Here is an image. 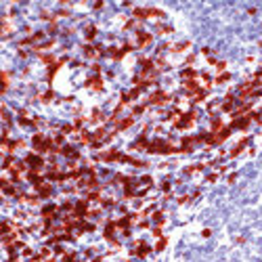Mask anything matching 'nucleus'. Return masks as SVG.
<instances>
[{
	"label": "nucleus",
	"instance_id": "f257e3e1",
	"mask_svg": "<svg viewBox=\"0 0 262 262\" xmlns=\"http://www.w3.org/2000/svg\"><path fill=\"white\" fill-rule=\"evenodd\" d=\"M30 166H32V170H38L40 166H42V157L40 155H28V159H25Z\"/></svg>",
	"mask_w": 262,
	"mask_h": 262
},
{
	"label": "nucleus",
	"instance_id": "f03ea898",
	"mask_svg": "<svg viewBox=\"0 0 262 262\" xmlns=\"http://www.w3.org/2000/svg\"><path fill=\"white\" fill-rule=\"evenodd\" d=\"M86 206H88L86 201H80V203H76V208H74V210H76V214H78V216L86 214Z\"/></svg>",
	"mask_w": 262,
	"mask_h": 262
},
{
	"label": "nucleus",
	"instance_id": "7ed1b4c3",
	"mask_svg": "<svg viewBox=\"0 0 262 262\" xmlns=\"http://www.w3.org/2000/svg\"><path fill=\"white\" fill-rule=\"evenodd\" d=\"M248 124H250V117H241V120H235V122H233L235 128H245Z\"/></svg>",
	"mask_w": 262,
	"mask_h": 262
},
{
	"label": "nucleus",
	"instance_id": "20e7f679",
	"mask_svg": "<svg viewBox=\"0 0 262 262\" xmlns=\"http://www.w3.org/2000/svg\"><path fill=\"white\" fill-rule=\"evenodd\" d=\"M166 99H168V97H166L164 92H155L153 97H151V103H164Z\"/></svg>",
	"mask_w": 262,
	"mask_h": 262
},
{
	"label": "nucleus",
	"instance_id": "39448f33",
	"mask_svg": "<svg viewBox=\"0 0 262 262\" xmlns=\"http://www.w3.org/2000/svg\"><path fill=\"white\" fill-rule=\"evenodd\" d=\"M38 193H40L42 197H48V195H51V187H48V185H40V187H38Z\"/></svg>",
	"mask_w": 262,
	"mask_h": 262
},
{
	"label": "nucleus",
	"instance_id": "423d86ee",
	"mask_svg": "<svg viewBox=\"0 0 262 262\" xmlns=\"http://www.w3.org/2000/svg\"><path fill=\"white\" fill-rule=\"evenodd\" d=\"M147 252H149V248H147L145 243H140V245H138V250H136V254H138V256H145Z\"/></svg>",
	"mask_w": 262,
	"mask_h": 262
},
{
	"label": "nucleus",
	"instance_id": "0eeeda50",
	"mask_svg": "<svg viewBox=\"0 0 262 262\" xmlns=\"http://www.w3.org/2000/svg\"><path fill=\"white\" fill-rule=\"evenodd\" d=\"M149 40H151V36H149V34H138V42H140V44H147Z\"/></svg>",
	"mask_w": 262,
	"mask_h": 262
},
{
	"label": "nucleus",
	"instance_id": "6e6552de",
	"mask_svg": "<svg viewBox=\"0 0 262 262\" xmlns=\"http://www.w3.org/2000/svg\"><path fill=\"white\" fill-rule=\"evenodd\" d=\"M182 78H195V71L193 69H185L182 71Z\"/></svg>",
	"mask_w": 262,
	"mask_h": 262
},
{
	"label": "nucleus",
	"instance_id": "1a4fd4ad",
	"mask_svg": "<svg viewBox=\"0 0 262 262\" xmlns=\"http://www.w3.org/2000/svg\"><path fill=\"white\" fill-rule=\"evenodd\" d=\"M132 124V120H130V117H128V120H124V122H120V126H117V128H120V130H124V128H128Z\"/></svg>",
	"mask_w": 262,
	"mask_h": 262
},
{
	"label": "nucleus",
	"instance_id": "9d476101",
	"mask_svg": "<svg viewBox=\"0 0 262 262\" xmlns=\"http://www.w3.org/2000/svg\"><path fill=\"white\" fill-rule=\"evenodd\" d=\"M220 126H222L220 120H214V122H212V128H214V130H220Z\"/></svg>",
	"mask_w": 262,
	"mask_h": 262
},
{
	"label": "nucleus",
	"instance_id": "9b49d317",
	"mask_svg": "<svg viewBox=\"0 0 262 262\" xmlns=\"http://www.w3.org/2000/svg\"><path fill=\"white\" fill-rule=\"evenodd\" d=\"M227 80H229V74H222V76L218 78V82H227Z\"/></svg>",
	"mask_w": 262,
	"mask_h": 262
},
{
	"label": "nucleus",
	"instance_id": "f8f14e48",
	"mask_svg": "<svg viewBox=\"0 0 262 262\" xmlns=\"http://www.w3.org/2000/svg\"><path fill=\"white\" fill-rule=\"evenodd\" d=\"M164 245H166V239H161V241L157 243V250H164Z\"/></svg>",
	"mask_w": 262,
	"mask_h": 262
}]
</instances>
